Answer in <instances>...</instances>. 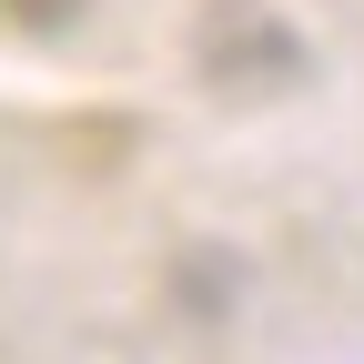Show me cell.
Instances as JSON below:
<instances>
[{
  "label": "cell",
  "mask_w": 364,
  "mask_h": 364,
  "mask_svg": "<svg viewBox=\"0 0 364 364\" xmlns=\"http://www.w3.org/2000/svg\"><path fill=\"white\" fill-rule=\"evenodd\" d=\"M203 61H213V81L253 91V71H273V81H284L304 51H294V31H284V21H263V11H253V0H223V11H213V31H203Z\"/></svg>",
  "instance_id": "obj_1"
},
{
  "label": "cell",
  "mask_w": 364,
  "mask_h": 364,
  "mask_svg": "<svg viewBox=\"0 0 364 364\" xmlns=\"http://www.w3.org/2000/svg\"><path fill=\"white\" fill-rule=\"evenodd\" d=\"M71 11H81V0H11V21H31V31H61Z\"/></svg>",
  "instance_id": "obj_2"
}]
</instances>
